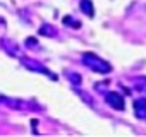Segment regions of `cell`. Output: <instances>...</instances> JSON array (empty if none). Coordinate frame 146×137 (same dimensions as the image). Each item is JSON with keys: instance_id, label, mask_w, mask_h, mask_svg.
Here are the masks:
<instances>
[{"instance_id": "52a82bcc", "label": "cell", "mask_w": 146, "mask_h": 137, "mask_svg": "<svg viewBox=\"0 0 146 137\" xmlns=\"http://www.w3.org/2000/svg\"><path fill=\"white\" fill-rule=\"evenodd\" d=\"M81 11H83V14H86L88 17H93L95 16V9H93V2L91 0H81Z\"/></svg>"}, {"instance_id": "6da1fadb", "label": "cell", "mask_w": 146, "mask_h": 137, "mask_svg": "<svg viewBox=\"0 0 146 137\" xmlns=\"http://www.w3.org/2000/svg\"><path fill=\"white\" fill-rule=\"evenodd\" d=\"M83 63H84L86 67H90L93 72H98V74H103V76L112 72V65H110L107 60L100 58L96 53H91V51L83 53Z\"/></svg>"}, {"instance_id": "277c9868", "label": "cell", "mask_w": 146, "mask_h": 137, "mask_svg": "<svg viewBox=\"0 0 146 137\" xmlns=\"http://www.w3.org/2000/svg\"><path fill=\"white\" fill-rule=\"evenodd\" d=\"M134 111H136L137 118H144L146 117V99L144 98L134 99Z\"/></svg>"}, {"instance_id": "5b68a950", "label": "cell", "mask_w": 146, "mask_h": 137, "mask_svg": "<svg viewBox=\"0 0 146 137\" xmlns=\"http://www.w3.org/2000/svg\"><path fill=\"white\" fill-rule=\"evenodd\" d=\"M38 33H40L41 36H46V38H55V36H57V29H55L52 24H41Z\"/></svg>"}, {"instance_id": "ba28073f", "label": "cell", "mask_w": 146, "mask_h": 137, "mask_svg": "<svg viewBox=\"0 0 146 137\" xmlns=\"http://www.w3.org/2000/svg\"><path fill=\"white\" fill-rule=\"evenodd\" d=\"M65 76H67V79H69L72 84H74V86H79V84L83 82V77H81L78 72H67Z\"/></svg>"}, {"instance_id": "30bf717a", "label": "cell", "mask_w": 146, "mask_h": 137, "mask_svg": "<svg viewBox=\"0 0 146 137\" xmlns=\"http://www.w3.org/2000/svg\"><path fill=\"white\" fill-rule=\"evenodd\" d=\"M136 89L146 93V77H139V79L136 81Z\"/></svg>"}, {"instance_id": "8992f818", "label": "cell", "mask_w": 146, "mask_h": 137, "mask_svg": "<svg viewBox=\"0 0 146 137\" xmlns=\"http://www.w3.org/2000/svg\"><path fill=\"white\" fill-rule=\"evenodd\" d=\"M2 46H4V50L9 53V55H17V57H21V53H19V48L16 46V43H12V41H9V40H2Z\"/></svg>"}, {"instance_id": "3957f363", "label": "cell", "mask_w": 146, "mask_h": 137, "mask_svg": "<svg viewBox=\"0 0 146 137\" xmlns=\"http://www.w3.org/2000/svg\"><path fill=\"white\" fill-rule=\"evenodd\" d=\"M105 98H107V103L112 108H115L119 111H122L125 108V101H124V96L122 94H119L115 91H110V93H105Z\"/></svg>"}, {"instance_id": "9c48e42d", "label": "cell", "mask_w": 146, "mask_h": 137, "mask_svg": "<svg viewBox=\"0 0 146 137\" xmlns=\"http://www.w3.org/2000/svg\"><path fill=\"white\" fill-rule=\"evenodd\" d=\"M64 24H65V26H70V28H76V29L81 26L79 21H74V19H72V16H65V17H64Z\"/></svg>"}, {"instance_id": "7a4b0ae2", "label": "cell", "mask_w": 146, "mask_h": 137, "mask_svg": "<svg viewBox=\"0 0 146 137\" xmlns=\"http://www.w3.org/2000/svg\"><path fill=\"white\" fill-rule=\"evenodd\" d=\"M21 62H23V65L24 67H28L29 70H35V72H40V74H45L46 77H50L52 81H57V76L53 74V72H50L48 68L45 67V65H41L40 62H36V60H31V58H24V57H21Z\"/></svg>"}, {"instance_id": "8fae6325", "label": "cell", "mask_w": 146, "mask_h": 137, "mask_svg": "<svg viewBox=\"0 0 146 137\" xmlns=\"http://www.w3.org/2000/svg\"><path fill=\"white\" fill-rule=\"evenodd\" d=\"M26 46L31 48V50H38V41H36V38H28V40H26Z\"/></svg>"}]
</instances>
